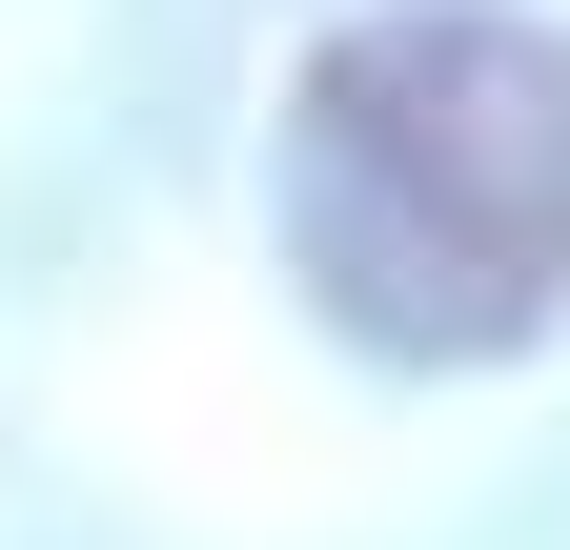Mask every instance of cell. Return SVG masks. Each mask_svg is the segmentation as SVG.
Here are the masks:
<instances>
[{"label":"cell","instance_id":"obj_1","mask_svg":"<svg viewBox=\"0 0 570 550\" xmlns=\"http://www.w3.org/2000/svg\"><path fill=\"white\" fill-rule=\"evenodd\" d=\"M285 245L326 326L489 367L570 306V61L489 0H387L285 102Z\"/></svg>","mask_w":570,"mask_h":550}]
</instances>
